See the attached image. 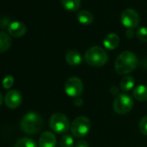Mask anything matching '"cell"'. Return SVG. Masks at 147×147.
<instances>
[{
    "label": "cell",
    "instance_id": "8",
    "mask_svg": "<svg viewBox=\"0 0 147 147\" xmlns=\"http://www.w3.org/2000/svg\"><path fill=\"white\" fill-rule=\"evenodd\" d=\"M122 24L126 28H135L139 26L140 17L139 13L133 9H126L120 16Z\"/></svg>",
    "mask_w": 147,
    "mask_h": 147
},
{
    "label": "cell",
    "instance_id": "10",
    "mask_svg": "<svg viewBox=\"0 0 147 147\" xmlns=\"http://www.w3.org/2000/svg\"><path fill=\"white\" fill-rule=\"evenodd\" d=\"M8 31L11 36L15 38H19V37L23 36L26 34L27 28L21 22H13L9 25Z\"/></svg>",
    "mask_w": 147,
    "mask_h": 147
},
{
    "label": "cell",
    "instance_id": "7",
    "mask_svg": "<svg viewBox=\"0 0 147 147\" xmlns=\"http://www.w3.org/2000/svg\"><path fill=\"white\" fill-rule=\"evenodd\" d=\"M83 83L78 77H71L69 78L64 85L65 92L68 96L71 97H78L83 92Z\"/></svg>",
    "mask_w": 147,
    "mask_h": 147
},
{
    "label": "cell",
    "instance_id": "14",
    "mask_svg": "<svg viewBox=\"0 0 147 147\" xmlns=\"http://www.w3.org/2000/svg\"><path fill=\"white\" fill-rule=\"evenodd\" d=\"M133 96L134 99L139 102L147 101V86L145 84H139L134 88L133 91Z\"/></svg>",
    "mask_w": 147,
    "mask_h": 147
},
{
    "label": "cell",
    "instance_id": "26",
    "mask_svg": "<svg viewBox=\"0 0 147 147\" xmlns=\"http://www.w3.org/2000/svg\"><path fill=\"white\" fill-rule=\"evenodd\" d=\"M3 96H2L1 93H0V106H1V104L3 103Z\"/></svg>",
    "mask_w": 147,
    "mask_h": 147
},
{
    "label": "cell",
    "instance_id": "13",
    "mask_svg": "<svg viewBox=\"0 0 147 147\" xmlns=\"http://www.w3.org/2000/svg\"><path fill=\"white\" fill-rule=\"evenodd\" d=\"M66 62L72 65V66H76L81 64L82 62V56L81 54L76 51V50H70L66 53L65 56Z\"/></svg>",
    "mask_w": 147,
    "mask_h": 147
},
{
    "label": "cell",
    "instance_id": "1",
    "mask_svg": "<svg viewBox=\"0 0 147 147\" xmlns=\"http://www.w3.org/2000/svg\"><path fill=\"white\" fill-rule=\"evenodd\" d=\"M139 65V59L136 54L131 51L122 52L114 62V68L118 74L127 75L133 72Z\"/></svg>",
    "mask_w": 147,
    "mask_h": 147
},
{
    "label": "cell",
    "instance_id": "15",
    "mask_svg": "<svg viewBox=\"0 0 147 147\" xmlns=\"http://www.w3.org/2000/svg\"><path fill=\"white\" fill-rule=\"evenodd\" d=\"M135 85V79L132 76H125L120 83V89L124 92H128L133 89Z\"/></svg>",
    "mask_w": 147,
    "mask_h": 147
},
{
    "label": "cell",
    "instance_id": "4",
    "mask_svg": "<svg viewBox=\"0 0 147 147\" xmlns=\"http://www.w3.org/2000/svg\"><path fill=\"white\" fill-rule=\"evenodd\" d=\"M91 127L92 123L88 117L79 116L72 121L70 125V131L74 137L83 138L90 132Z\"/></svg>",
    "mask_w": 147,
    "mask_h": 147
},
{
    "label": "cell",
    "instance_id": "18",
    "mask_svg": "<svg viewBox=\"0 0 147 147\" xmlns=\"http://www.w3.org/2000/svg\"><path fill=\"white\" fill-rule=\"evenodd\" d=\"M11 44L10 37L4 32H0V53L9 49Z\"/></svg>",
    "mask_w": 147,
    "mask_h": 147
},
{
    "label": "cell",
    "instance_id": "21",
    "mask_svg": "<svg viewBox=\"0 0 147 147\" xmlns=\"http://www.w3.org/2000/svg\"><path fill=\"white\" fill-rule=\"evenodd\" d=\"M137 38L142 41V42H147V28L146 27H141L138 28L136 32Z\"/></svg>",
    "mask_w": 147,
    "mask_h": 147
},
{
    "label": "cell",
    "instance_id": "22",
    "mask_svg": "<svg viewBox=\"0 0 147 147\" xmlns=\"http://www.w3.org/2000/svg\"><path fill=\"white\" fill-rule=\"evenodd\" d=\"M139 132L143 135L147 136V115L144 116L139 121Z\"/></svg>",
    "mask_w": 147,
    "mask_h": 147
},
{
    "label": "cell",
    "instance_id": "11",
    "mask_svg": "<svg viewBox=\"0 0 147 147\" xmlns=\"http://www.w3.org/2000/svg\"><path fill=\"white\" fill-rule=\"evenodd\" d=\"M39 147H56V137L49 131L42 133L39 139Z\"/></svg>",
    "mask_w": 147,
    "mask_h": 147
},
{
    "label": "cell",
    "instance_id": "25",
    "mask_svg": "<svg viewBox=\"0 0 147 147\" xmlns=\"http://www.w3.org/2000/svg\"><path fill=\"white\" fill-rule=\"evenodd\" d=\"M134 34H135V33H134V31H133V28H127L126 35L128 38H133V37L134 36Z\"/></svg>",
    "mask_w": 147,
    "mask_h": 147
},
{
    "label": "cell",
    "instance_id": "3",
    "mask_svg": "<svg viewBox=\"0 0 147 147\" xmlns=\"http://www.w3.org/2000/svg\"><path fill=\"white\" fill-rule=\"evenodd\" d=\"M21 129L27 134H36L42 127V120L36 112H28L21 120Z\"/></svg>",
    "mask_w": 147,
    "mask_h": 147
},
{
    "label": "cell",
    "instance_id": "17",
    "mask_svg": "<svg viewBox=\"0 0 147 147\" xmlns=\"http://www.w3.org/2000/svg\"><path fill=\"white\" fill-rule=\"evenodd\" d=\"M61 3L63 6V8L70 12H75L77 11L81 4V0H61Z\"/></svg>",
    "mask_w": 147,
    "mask_h": 147
},
{
    "label": "cell",
    "instance_id": "24",
    "mask_svg": "<svg viewBox=\"0 0 147 147\" xmlns=\"http://www.w3.org/2000/svg\"><path fill=\"white\" fill-rule=\"evenodd\" d=\"M75 147H89V145L86 140H79L76 143Z\"/></svg>",
    "mask_w": 147,
    "mask_h": 147
},
{
    "label": "cell",
    "instance_id": "12",
    "mask_svg": "<svg viewBox=\"0 0 147 147\" xmlns=\"http://www.w3.org/2000/svg\"><path fill=\"white\" fill-rule=\"evenodd\" d=\"M104 47L108 50H114L120 45V37L115 33L107 34L103 40Z\"/></svg>",
    "mask_w": 147,
    "mask_h": 147
},
{
    "label": "cell",
    "instance_id": "16",
    "mask_svg": "<svg viewBox=\"0 0 147 147\" xmlns=\"http://www.w3.org/2000/svg\"><path fill=\"white\" fill-rule=\"evenodd\" d=\"M77 20L83 25H89L94 22V16L88 10H81L77 14Z\"/></svg>",
    "mask_w": 147,
    "mask_h": 147
},
{
    "label": "cell",
    "instance_id": "2",
    "mask_svg": "<svg viewBox=\"0 0 147 147\" xmlns=\"http://www.w3.org/2000/svg\"><path fill=\"white\" fill-rule=\"evenodd\" d=\"M84 59L88 65L94 67H101L107 64L108 56L105 49L101 47L94 46L86 51Z\"/></svg>",
    "mask_w": 147,
    "mask_h": 147
},
{
    "label": "cell",
    "instance_id": "19",
    "mask_svg": "<svg viewBox=\"0 0 147 147\" xmlns=\"http://www.w3.org/2000/svg\"><path fill=\"white\" fill-rule=\"evenodd\" d=\"M14 147H38L36 143L29 138H22L20 140H18Z\"/></svg>",
    "mask_w": 147,
    "mask_h": 147
},
{
    "label": "cell",
    "instance_id": "5",
    "mask_svg": "<svg viewBox=\"0 0 147 147\" xmlns=\"http://www.w3.org/2000/svg\"><path fill=\"white\" fill-rule=\"evenodd\" d=\"M113 108L115 113L119 115H126L133 108V100L128 94L121 93L115 97Z\"/></svg>",
    "mask_w": 147,
    "mask_h": 147
},
{
    "label": "cell",
    "instance_id": "20",
    "mask_svg": "<svg viewBox=\"0 0 147 147\" xmlns=\"http://www.w3.org/2000/svg\"><path fill=\"white\" fill-rule=\"evenodd\" d=\"M74 139L69 134H64L60 140V147H74Z\"/></svg>",
    "mask_w": 147,
    "mask_h": 147
},
{
    "label": "cell",
    "instance_id": "23",
    "mask_svg": "<svg viewBox=\"0 0 147 147\" xmlns=\"http://www.w3.org/2000/svg\"><path fill=\"white\" fill-rule=\"evenodd\" d=\"M2 84H3V87L4 89H6V90L10 89V88L13 86V84H14V78H13L12 76H10V75L6 76V77L3 78Z\"/></svg>",
    "mask_w": 147,
    "mask_h": 147
},
{
    "label": "cell",
    "instance_id": "6",
    "mask_svg": "<svg viewBox=\"0 0 147 147\" xmlns=\"http://www.w3.org/2000/svg\"><path fill=\"white\" fill-rule=\"evenodd\" d=\"M49 127L54 133L62 134L68 131L70 128V124L65 115L62 113H55L49 119Z\"/></svg>",
    "mask_w": 147,
    "mask_h": 147
},
{
    "label": "cell",
    "instance_id": "9",
    "mask_svg": "<svg viewBox=\"0 0 147 147\" xmlns=\"http://www.w3.org/2000/svg\"><path fill=\"white\" fill-rule=\"evenodd\" d=\"M22 102V95L18 90H9L4 96V103L9 109H16Z\"/></svg>",
    "mask_w": 147,
    "mask_h": 147
}]
</instances>
